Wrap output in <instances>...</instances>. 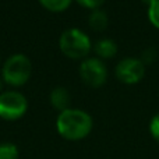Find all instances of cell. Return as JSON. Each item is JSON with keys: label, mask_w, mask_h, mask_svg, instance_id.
Returning <instances> with one entry per match:
<instances>
[{"label": "cell", "mask_w": 159, "mask_h": 159, "mask_svg": "<svg viewBox=\"0 0 159 159\" xmlns=\"http://www.w3.org/2000/svg\"><path fill=\"white\" fill-rule=\"evenodd\" d=\"M141 2H143V3H145V4L149 7V6H151L152 3H155V2H157V0H141Z\"/></svg>", "instance_id": "cell-16"}, {"label": "cell", "mask_w": 159, "mask_h": 159, "mask_svg": "<svg viewBox=\"0 0 159 159\" xmlns=\"http://www.w3.org/2000/svg\"><path fill=\"white\" fill-rule=\"evenodd\" d=\"M155 57H157V50L154 49V48H149V49H145L143 52V57H141V61H143L144 64H151L152 61L155 60Z\"/></svg>", "instance_id": "cell-15"}, {"label": "cell", "mask_w": 159, "mask_h": 159, "mask_svg": "<svg viewBox=\"0 0 159 159\" xmlns=\"http://www.w3.org/2000/svg\"><path fill=\"white\" fill-rule=\"evenodd\" d=\"M59 48L61 53L70 59H87L88 53L92 49L91 39L80 28H69L61 32L59 38Z\"/></svg>", "instance_id": "cell-3"}, {"label": "cell", "mask_w": 159, "mask_h": 159, "mask_svg": "<svg viewBox=\"0 0 159 159\" xmlns=\"http://www.w3.org/2000/svg\"><path fill=\"white\" fill-rule=\"evenodd\" d=\"M93 50H95L96 56L99 59H112L117 53V45L113 39L110 38H102L98 39L93 45Z\"/></svg>", "instance_id": "cell-8"}, {"label": "cell", "mask_w": 159, "mask_h": 159, "mask_svg": "<svg viewBox=\"0 0 159 159\" xmlns=\"http://www.w3.org/2000/svg\"><path fill=\"white\" fill-rule=\"evenodd\" d=\"M115 74L123 84H137L145 74V64L137 57H126L117 63Z\"/></svg>", "instance_id": "cell-6"}, {"label": "cell", "mask_w": 159, "mask_h": 159, "mask_svg": "<svg viewBox=\"0 0 159 159\" xmlns=\"http://www.w3.org/2000/svg\"><path fill=\"white\" fill-rule=\"evenodd\" d=\"M77 3L80 6H82V7L89 8V10L92 11V10H96V8L101 7L105 3V0H77Z\"/></svg>", "instance_id": "cell-14"}, {"label": "cell", "mask_w": 159, "mask_h": 159, "mask_svg": "<svg viewBox=\"0 0 159 159\" xmlns=\"http://www.w3.org/2000/svg\"><path fill=\"white\" fill-rule=\"evenodd\" d=\"M2 91H3V80L0 78V93H2Z\"/></svg>", "instance_id": "cell-17"}, {"label": "cell", "mask_w": 159, "mask_h": 159, "mask_svg": "<svg viewBox=\"0 0 159 159\" xmlns=\"http://www.w3.org/2000/svg\"><path fill=\"white\" fill-rule=\"evenodd\" d=\"M20 151L16 144L2 143L0 144V159H18Z\"/></svg>", "instance_id": "cell-11"}, {"label": "cell", "mask_w": 159, "mask_h": 159, "mask_svg": "<svg viewBox=\"0 0 159 159\" xmlns=\"http://www.w3.org/2000/svg\"><path fill=\"white\" fill-rule=\"evenodd\" d=\"M28 110V101L18 91H6L0 93V119L16 121Z\"/></svg>", "instance_id": "cell-4"}, {"label": "cell", "mask_w": 159, "mask_h": 159, "mask_svg": "<svg viewBox=\"0 0 159 159\" xmlns=\"http://www.w3.org/2000/svg\"><path fill=\"white\" fill-rule=\"evenodd\" d=\"M149 133H151V135L154 137V140L159 143V113L151 119V123H149Z\"/></svg>", "instance_id": "cell-13"}, {"label": "cell", "mask_w": 159, "mask_h": 159, "mask_svg": "<svg viewBox=\"0 0 159 159\" xmlns=\"http://www.w3.org/2000/svg\"><path fill=\"white\" fill-rule=\"evenodd\" d=\"M93 127L91 115L81 109H66L59 113L56 119L57 133L69 141H80L89 135Z\"/></svg>", "instance_id": "cell-1"}, {"label": "cell", "mask_w": 159, "mask_h": 159, "mask_svg": "<svg viewBox=\"0 0 159 159\" xmlns=\"http://www.w3.org/2000/svg\"><path fill=\"white\" fill-rule=\"evenodd\" d=\"M32 74V63L30 57L24 53H16L11 55L4 61L2 69V80L7 85L14 88L22 87L27 84Z\"/></svg>", "instance_id": "cell-2"}, {"label": "cell", "mask_w": 159, "mask_h": 159, "mask_svg": "<svg viewBox=\"0 0 159 159\" xmlns=\"http://www.w3.org/2000/svg\"><path fill=\"white\" fill-rule=\"evenodd\" d=\"M80 77L88 87L99 88L107 80V69L99 57H87L80 64Z\"/></svg>", "instance_id": "cell-5"}, {"label": "cell", "mask_w": 159, "mask_h": 159, "mask_svg": "<svg viewBox=\"0 0 159 159\" xmlns=\"http://www.w3.org/2000/svg\"><path fill=\"white\" fill-rule=\"evenodd\" d=\"M43 8L52 13H61L70 7L73 0H38Z\"/></svg>", "instance_id": "cell-10"}, {"label": "cell", "mask_w": 159, "mask_h": 159, "mask_svg": "<svg viewBox=\"0 0 159 159\" xmlns=\"http://www.w3.org/2000/svg\"><path fill=\"white\" fill-rule=\"evenodd\" d=\"M49 101H50V105L55 109H57L59 112H63L66 109H70L71 96H70V92L64 87H56L50 92Z\"/></svg>", "instance_id": "cell-7"}, {"label": "cell", "mask_w": 159, "mask_h": 159, "mask_svg": "<svg viewBox=\"0 0 159 159\" xmlns=\"http://www.w3.org/2000/svg\"><path fill=\"white\" fill-rule=\"evenodd\" d=\"M107 24H109V18H107V14L103 10L96 8V10H92L89 13L88 25L91 27V30L101 32V31H103L107 27Z\"/></svg>", "instance_id": "cell-9"}, {"label": "cell", "mask_w": 159, "mask_h": 159, "mask_svg": "<svg viewBox=\"0 0 159 159\" xmlns=\"http://www.w3.org/2000/svg\"><path fill=\"white\" fill-rule=\"evenodd\" d=\"M148 18L151 21V24L159 30V0L152 3L148 7Z\"/></svg>", "instance_id": "cell-12"}]
</instances>
